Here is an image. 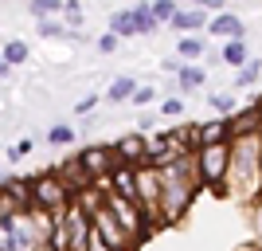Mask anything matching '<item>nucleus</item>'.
<instances>
[{"mask_svg":"<svg viewBox=\"0 0 262 251\" xmlns=\"http://www.w3.org/2000/svg\"><path fill=\"white\" fill-rule=\"evenodd\" d=\"M63 20H67V28H82V8H78V0H67L63 4Z\"/></svg>","mask_w":262,"mask_h":251,"instance_id":"nucleus-26","label":"nucleus"},{"mask_svg":"<svg viewBox=\"0 0 262 251\" xmlns=\"http://www.w3.org/2000/svg\"><path fill=\"white\" fill-rule=\"evenodd\" d=\"M258 75H262V63L258 59H247V63L239 67V75H235V87H254Z\"/></svg>","mask_w":262,"mask_h":251,"instance_id":"nucleus-21","label":"nucleus"},{"mask_svg":"<svg viewBox=\"0 0 262 251\" xmlns=\"http://www.w3.org/2000/svg\"><path fill=\"white\" fill-rule=\"evenodd\" d=\"M161 114H164V118H180V114H184V99H176V94H172V99H164Z\"/></svg>","mask_w":262,"mask_h":251,"instance_id":"nucleus-28","label":"nucleus"},{"mask_svg":"<svg viewBox=\"0 0 262 251\" xmlns=\"http://www.w3.org/2000/svg\"><path fill=\"white\" fill-rule=\"evenodd\" d=\"M149 4H153V16H157L161 24H172V16L180 12V4H176V0H149Z\"/></svg>","mask_w":262,"mask_h":251,"instance_id":"nucleus-23","label":"nucleus"},{"mask_svg":"<svg viewBox=\"0 0 262 251\" xmlns=\"http://www.w3.org/2000/svg\"><path fill=\"white\" fill-rule=\"evenodd\" d=\"M114 165H149V133H121L114 142Z\"/></svg>","mask_w":262,"mask_h":251,"instance_id":"nucleus-6","label":"nucleus"},{"mask_svg":"<svg viewBox=\"0 0 262 251\" xmlns=\"http://www.w3.org/2000/svg\"><path fill=\"white\" fill-rule=\"evenodd\" d=\"M63 4L67 0H28V12H32L35 20H43V16H63Z\"/></svg>","mask_w":262,"mask_h":251,"instance_id":"nucleus-19","label":"nucleus"},{"mask_svg":"<svg viewBox=\"0 0 262 251\" xmlns=\"http://www.w3.org/2000/svg\"><path fill=\"white\" fill-rule=\"evenodd\" d=\"M55 173L63 177L67 181V188H71V192H82V188H90V185H98V181H94V177L86 173V165H82V157H67L63 165H59V169H55Z\"/></svg>","mask_w":262,"mask_h":251,"instance_id":"nucleus-9","label":"nucleus"},{"mask_svg":"<svg viewBox=\"0 0 262 251\" xmlns=\"http://www.w3.org/2000/svg\"><path fill=\"white\" fill-rule=\"evenodd\" d=\"M94 106H98V94H86V99H78V102H75V114H90Z\"/></svg>","mask_w":262,"mask_h":251,"instance_id":"nucleus-32","label":"nucleus"},{"mask_svg":"<svg viewBox=\"0 0 262 251\" xmlns=\"http://www.w3.org/2000/svg\"><path fill=\"white\" fill-rule=\"evenodd\" d=\"M200 188L204 185H200V177H196V149L184 153L180 161L164 165L161 169V220H164V228L176 224V220L192 208Z\"/></svg>","mask_w":262,"mask_h":251,"instance_id":"nucleus-1","label":"nucleus"},{"mask_svg":"<svg viewBox=\"0 0 262 251\" xmlns=\"http://www.w3.org/2000/svg\"><path fill=\"white\" fill-rule=\"evenodd\" d=\"M208 20H211V12H204V8H180L172 16V28L176 32H208Z\"/></svg>","mask_w":262,"mask_h":251,"instance_id":"nucleus-13","label":"nucleus"},{"mask_svg":"<svg viewBox=\"0 0 262 251\" xmlns=\"http://www.w3.org/2000/svg\"><path fill=\"white\" fill-rule=\"evenodd\" d=\"M8 71H12V63L4 59V55H0V79H8Z\"/></svg>","mask_w":262,"mask_h":251,"instance_id":"nucleus-34","label":"nucleus"},{"mask_svg":"<svg viewBox=\"0 0 262 251\" xmlns=\"http://www.w3.org/2000/svg\"><path fill=\"white\" fill-rule=\"evenodd\" d=\"M208 32L219 35V40H243L247 28H243V20L235 16V12H215V16L208 20Z\"/></svg>","mask_w":262,"mask_h":251,"instance_id":"nucleus-11","label":"nucleus"},{"mask_svg":"<svg viewBox=\"0 0 262 251\" xmlns=\"http://www.w3.org/2000/svg\"><path fill=\"white\" fill-rule=\"evenodd\" d=\"M204 83H208V75H204V67H196V63H184V67H180V75H176V87L184 90V94H188V90H200Z\"/></svg>","mask_w":262,"mask_h":251,"instance_id":"nucleus-16","label":"nucleus"},{"mask_svg":"<svg viewBox=\"0 0 262 251\" xmlns=\"http://www.w3.org/2000/svg\"><path fill=\"white\" fill-rule=\"evenodd\" d=\"M86 251H114V247H110V243L102 240L98 231H90V243H86Z\"/></svg>","mask_w":262,"mask_h":251,"instance_id":"nucleus-33","label":"nucleus"},{"mask_svg":"<svg viewBox=\"0 0 262 251\" xmlns=\"http://www.w3.org/2000/svg\"><path fill=\"white\" fill-rule=\"evenodd\" d=\"M102 188H110V192H121V197L137 200V165H114L110 169L106 181H98Z\"/></svg>","mask_w":262,"mask_h":251,"instance_id":"nucleus-8","label":"nucleus"},{"mask_svg":"<svg viewBox=\"0 0 262 251\" xmlns=\"http://www.w3.org/2000/svg\"><path fill=\"white\" fill-rule=\"evenodd\" d=\"M71 200H75V192L67 188V181L59 173H39V177H32V208H43V212H67L71 208Z\"/></svg>","mask_w":262,"mask_h":251,"instance_id":"nucleus-4","label":"nucleus"},{"mask_svg":"<svg viewBox=\"0 0 262 251\" xmlns=\"http://www.w3.org/2000/svg\"><path fill=\"white\" fill-rule=\"evenodd\" d=\"M0 55H4L12 67H20V63H28V59H32V51H28V44H24V40H8Z\"/></svg>","mask_w":262,"mask_h":251,"instance_id":"nucleus-20","label":"nucleus"},{"mask_svg":"<svg viewBox=\"0 0 262 251\" xmlns=\"http://www.w3.org/2000/svg\"><path fill=\"white\" fill-rule=\"evenodd\" d=\"M196 177L208 192H227V177H231V142L215 145H200L196 149Z\"/></svg>","mask_w":262,"mask_h":251,"instance_id":"nucleus-3","label":"nucleus"},{"mask_svg":"<svg viewBox=\"0 0 262 251\" xmlns=\"http://www.w3.org/2000/svg\"><path fill=\"white\" fill-rule=\"evenodd\" d=\"M32 149H35V142H32V138H24V142H16V145L8 149V161H24Z\"/></svg>","mask_w":262,"mask_h":251,"instance_id":"nucleus-29","label":"nucleus"},{"mask_svg":"<svg viewBox=\"0 0 262 251\" xmlns=\"http://www.w3.org/2000/svg\"><path fill=\"white\" fill-rule=\"evenodd\" d=\"M231 142H235V138H247V133H262V118H258V106H247V110H235V114H231Z\"/></svg>","mask_w":262,"mask_h":251,"instance_id":"nucleus-12","label":"nucleus"},{"mask_svg":"<svg viewBox=\"0 0 262 251\" xmlns=\"http://www.w3.org/2000/svg\"><path fill=\"white\" fill-rule=\"evenodd\" d=\"M47 142L51 145H71L75 142V130H71V126H51V130H47Z\"/></svg>","mask_w":262,"mask_h":251,"instance_id":"nucleus-25","label":"nucleus"},{"mask_svg":"<svg viewBox=\"0 0 262 251\" xmlns=\"http://www.w3.org/2000/svg\"><path fill=\"white\" fill-rule=\"evenodd\" d=\"M118 44H121V35H114V32L98 35V51L102 55H114V51H118Z\"/></svg>","mask_w":262,"mask_h":251,"instance_id":"nucleus-30","label":"nucleus"},{"mask_svg":"<svg viewBox=\"0 0 262 251\" xmlns=\"http://www.w3.org/2000/svg\"><path fill=\"white\" fill-rule=\"evenodd\" d=\"M176 55L184 59V63H196L208 55V44H204V35H180V44H176Z\"/></svg>","mask_w":262,"mask_h":251,"instance_id":"nucleus-14","label":"nucleus"},{"mask_svg":"<svg viewBox=\"0 0 262 251\" xmlns=\"http://www.w3.org/2000/svg\"><path fill=\"white\" fill-rule=\"evenodd\" d=\"M208 106L215 114H223V118H231L235 114V94H208Z\"/></svg>","mask_w":262,"mask_h":251,"instance_id":"nucleus-24","label":"nucleus"},{"mask_svg":"<svg viewBox=\"0 0 262 251\" xmlns=\"http://www.w3.org/2000/svg\"><path fill=\"white\" fill-rule=\"evenodd\" d=\"M223 63H235V67L247 63V40H227L223 44Z\"/></svg>","mask_w":262,"mask_h":251,"instance_id":"nucleus-22","label":"nucleus"},{"mask_svg":"<svg viewBox=\"0 0 262 251\" xmlns=\"http://www.w3.org/2000/svg\"><path fill=\"white\" fill-rule=\"evenodd\" d=\"M110 32L114 35H137V16H133V8L110 12Z\"/></svg>","mask_w":262,"mask_h":251,"instance_id":"nucleus-17","label":"nucleus"},{"mask_svg":"<svg viewBox=\"0 0 262 251\" xmlns=\"http://www.w3.org/2000/svg\"><path fill=\"white\" fill-rule=\"evenodd\" d=\"M196 142L200 145H215V142H231V122L223 114H215L211 122H196ZM196 145V149H200Z\"/></svg>","mask_w":262,"mask_h":251,"instance_id":"nucleus-10","label":"nucleus"},{"mask_svg":"<svg viewBox=\"0 0 262 251\" xmlns=\"http://www.w3.org/2000/svg\"><path fill=\"white\" fill-rule=\"evenodd\" d=\"M153 99H157V90L149 87V83H145V87L137 83V90H133V99H129V102H133V106H149Z\"/></svg>","mask_w":262,"mask_h":251,"instance_id":"nucleus-27","label":"nucleus"},{"mask_svg":"<svg viewBox=\"0 0 262 251\" xmlns=\"http://www.w3.org/2000/svg\"><path fill=\"white\" fill-rule=\"evenodd\" d=\"M133 16H137V35H153L157 28H161V20L153 16V4H149V0H137V4H133Z\"/></svg>","mask_w":262,"mask_h":251,"instance_id":"nucleus-15","label":"nucleus"},{"mask_svg":"<svg viewBox=\"0 0 262 251\" xmlns=\"http://www.w3.org/2000/svg\"><path fill=\"white\" fill-rule=\"evenodd\" d=\"M78 157H82V165L94 181H106L110 169H114V145H86Z\"/></svg>","mask_w":262,"mask_h":251,"instance_id":"nucleus-7","label":"nucleus"},{"mask_svg":"<svg viewBox=\"0 0 262 251\" xmlns=\"http://www.w3.org/2000/svg\"><path fill=\"white\" fill-rule=\"evenodd\" d=\"M133 90H137V83H133L129 75H118L114 83H110L106 99H110V102H129V99H133Z\"/></svg>","mask_w":262,"mask_h":251,"instance_id":"nucleus-18","label":"nucleus"},{"mask_svg":"<svg viewBox=\"0 0 262 251\" xmlns=\"http://www.w3.org/2000/svg\"><path fill=\"white\" fill-rule=\"evenodd\" d=\"M227 188H235L239 197L258 200L262 197V133H247L231 142V177Z\"/></svg>","mask_w":262,"mask_h":251,"instance_id":"nucleus-2","label":"nucleus"},{"mask_svg":"<svg viewBox=\"0 0 262 251\" xmlns=\"http://www.w3.org/2000/svg\"><path fill=\"white\" fill-rule=\"evenodd\" d=\"M192 4H196V8H204V12H211V16L227 8V0H192Z\"/></svg>","mask_w":262,"mask_h":251,"instance_id":"nucleus-31","label":"nucleus"},{"mask_svg":"<svg viewBox=\"0 0 262 251\" xmlns=\"http://www.w3.org/2000/svg\"><path fill=\"white\" fill-rule=\"evenodd\" d=\"M90 224H94V231H98V236H102V240H106L114 251H133V247H137V243L129 240V231H125V228L118 224V216L110 212V204H106V200H102V204H98V212L90 216Z\"/></svg>","mask_w":262,"mask_h":251,"instance_id":"nucleus-5","label":"nucleus"}]
</instances>
